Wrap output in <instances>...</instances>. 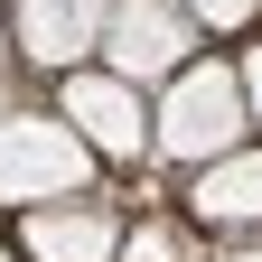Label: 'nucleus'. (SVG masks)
I'll list each match as a JSON object with an SVG mask.
<instances>
[{"mask_svg": "<svg viewBox=\"0 0 262 262\" xmlns=\"http://www.w3.org/2000/svg\"><path fill=\"white\" fill-rule=\"evenodd\" d=\"M244 131H253L244 84H234V66H215V56H187L169 75V103L150 113V141L169 159H187V169H215L225 150H244Z\"/></svg>", "mask_w": 262, "mask_h": 262, "instance_id": "nucleus-1", "label": "nucleus"}, {"mask_svg": "<svg viewBox=\"0 0 262 262\" xmlns=\"http://www.w3.org/2000/svg\"><path fill=\"white\" fill-rule=\"evenodd\" d=\"M94 178V150L56 113H10L0 122V206H47Z\"/></svg>", "mask_w": 262, "mask_h": 262, "instance_id": "nucleus-2", "label": "nucleus"}, {"mask_svg": "<svg viewBox=\"0 0 262 262\" xmlns=\"http://www.w3.org/2000/svg\"><path fill=\"white\" fill-rule=\"evenodd\" d=\"M196 47V19L178 10V0H113V19H103V75L122 84H159V75H178Z\"/></svg>", "mask_w": 262, "mask_h": 262, "instance_id": "nucleus-3", "label": "nucleus"}, {"mask_svg": "<svg viewBox=\"0 0 262 262\" xmlns=\"http://www.w3.org/2000/svg\"><path fill=\"white\" fill-rule=\"evenodd\" d=\"M66 131H75L84 150H103V159H141L150 141V113H141V84H122V75H66Z\"/></svg>", "mask_w": 262, "mask_h": 262, "instance_id": "nucleus-4", "label": "nucleus"}, {"mask_svg": "<svg viewBox=\"0 0 262 262\" xmlns=\"http://www.w3.org/2000/svg\"><path fill=\"white\" fill-rule=\"evenodd\" d=\"M103 19H113V0H19V47L38 66H75L103 47Z\"/></svg>", "mask_w": 262, "mask_h": 262, "instance_id": "nucleus-5", "label": "nucleus"}, {"mask_svg": "<svg viewBox=\"0 0 262 262\" xmlns=\"http://www.w3.org/2000/svg\"><path fill=\"white\" fill-rule=\"evenodd\" d=\"M122 225L103 206H38L28 215V262H113Z\"/></svg>", "mask_w": 262, "mask_h": 262, "instance_id": "nucleus-6", "label": "nucleus"}, {"mask_svg": "<svg viewBox=\"0 0 262 262\" xmlns=\"http://www.w3.org/2000/svg\"><path fill=\"white\" fill-rule=\"evenodd\" d=\"M196 215L206 225H262V150H225L196 169Z\"/></svg>", "mask_w": 262, "mask_h": 262, "instance_id": "nucleus-7", "label": "nucleus"}, {"mask_svg": "<svg viewBox=\"0 0 262 262\" xmlns=\"http://www.w3.org/2000/svg\"><path fill=\"white\" fill-rule=\"evenodd\" d=\"M113 262H187V253H178L169 225H141V234H122V244H113Z\"/></svg>", "mask_w": 262, "mask_h": 262, "instance_id": "nucleus-8", "label": "nucleus"}, {"mask_svg": "<svg viewBox=\"0 0 262 262\" xmlns=\"http://www.w3.org/2000/svg\"><path fill=\"white\" fill-rule=\"evenodd\" d=\"M178 10H187L196 28H244V19L262 10V0H178Z\"/></svg>", "mask_w": 262, "mask_h": 262, "instance_id": "nucleus-9", "label": "nucleus"}, {"mask_svg": "<svg viewBox=\"0 0 262 262\" xmlns=\"http://www.w3.org/2000/svg\"><path fill=\"white\" fill-rule=\"evenodd\" d=\"M234 84H244V113H253V122H262V47H253V56H244V66H234Z\"/></svg>", "mask_w": 262, "mask_h": 262, "instance_id": "nucleus-10", "label": "nucleus"}, {"mask_svg": "<svg viewBox=\"0 0 262 262\" xmlns=\"http://www.w3.org/2000/svg\"><path fill=\"white\" fill-rule=\"evenodd\" d=\"M234 262H262V244H253V253H234Z\"/></svg>", "mask_w": 262, "mask_h": 262, "instance_id": "nucleus-11", "label": "nucleus"}, {"mask_svg": "<svg viewBox=\"0 0 262 262\" xmlns=\"http://www.w3.org/2000/svg\"><path fill=\"white\" fill-rule=\"evenodd\" d=\"M0 262H10V253H0Z\"/></svg>", "mask_w": 262, "mask_h": 262, "instance_id": "nucleus-12", "label": "nucleus"}]
</instances>
